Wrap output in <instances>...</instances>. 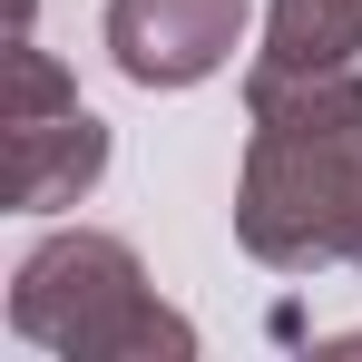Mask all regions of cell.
Masks as SVG:
<instances>
[{
    "mask_svg": "<svg viewBox=\"0 0 362 362\" xmlns=\"http://www.w3.org/2000/svg\"><path fill=\"white\" fill-rule=\"evenodd\" d=\"M245 0H108V59L137 88H196L235 59Z\"/></svg>",
    "mask_w": 362,
    "mask_h": 362,
    "instance_id": "obj_4",
    "label": "cell"
},
{
    "mask_svg": "<svg viewBox=\"0 0 362 362\" xmlns=\"http://www.w3.org/2000/svg\"><path fill=\"white\" fill-rule=\"evenodd\" d=\"M108 177V127L78 108L69 69L49 49H10V98H0V196L49 216V206H78L88 186Z\"/></svg>",
    "mask_w": 362,
    "mask_h": 362,
    "instance_id": "obj_3",
    "label": "cell"
},
{
    "mask_svg": "<svg viewBox=\"0 0 362 362\" xmlns=\"http://www.w3.org/2000/svg\"><path fill=\"white\" fill-rule=\"evenodd\" d=\"M235 245L274 274H323L362 226V69H245Z\"/></svg>",
    "mask_w": 362,
    "mask_h": 362,
    "instance_id": "obj_1",
    "label": "cell"
},
{
    "mask_svg": "<svg viewBox=\"0 0 362 362\" xmlns=\"http://www.w3.org/2000/svg\"><path fill=\"white\" fill-rule=\"evenodd\" d=\"M333 353H362V333H343V343H333Z\"/></svg>",
    "mask_w": 362,
    "mask_h": 362,
    "instance_id": "obj_7",
    "label": "cell"
},
{
    "mask_svg": "<svg viewBox=\"0 0 362 362\" xmlns=\"http://www.w3.org/2000/svg\"><path fill=\"white\" fill-rule=\"evenodd\" d=\"M10 333L49 343L69 362H157V353L186 362L196 353V323L147 294V274L118 235H88V226L30 245V264L10 274Z\"/></svg>",
    "mask_w": 362,
    "mask_h": 362,
    "instance_id": "obj_2",
    "label": "cell"
},
{
    "mask_svg": "<svg viewBox=\"0 0 362 362\" xmlns=\"http://www.w3.org/2000/svg\"><path fill=\"white\" fill-rule=\"evenodd\" d=\"M362 59V0H274L255 69H353Z\"/></svg>",
    "mask_w": 362,
    "mask_h": 362,
    "instance_id": "obj_5",
    "label": "cell"
},
{
    "mask_svg": "<svg viewBox=\"0 0 362 362\" xmlns=\"http://www.w3.org/2000/svg\"><path fill=\"white\" fill-rule=\"evenodd\" d=\"M343 264H353V274H362V226H353V255H343Z\"/></svg>",
    "mask_w": 362,
    "mask_h": 362,
    "instance_id": "obj_6",
    "label": "cell"
}]
</instances>
